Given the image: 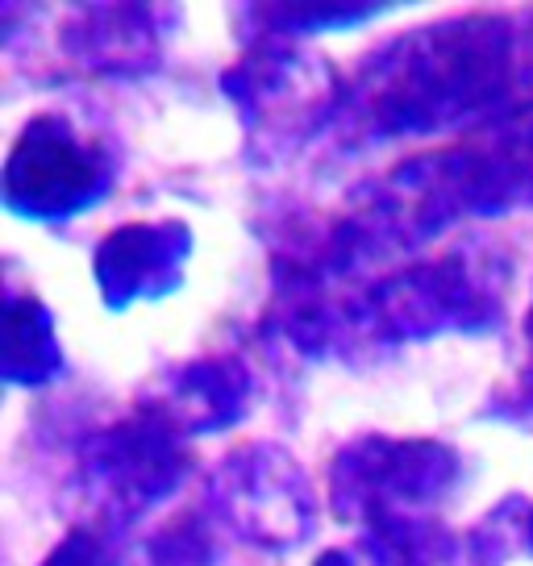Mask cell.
I'll use <instances>...</instances> for the list:
<instances>
[{
  "label": "cell",
  "mask_w": 533,
  "mask_h": 566,
  "mask_svg": "<svg viewBox=\"0 0 533 566\" xmlns=\"http://www.w3.org/2000/svg\"><path fill=\"white\" fill-rule=\"evenodd\" d=\"M192 471L188 438L159 405L134 408L80 446L75 488L88 504L92 525L122 533L150 509L167 504Z\"/></svg>",
  "instance_id": "obj_3"
},
{
  "label": "cell",
  "mask_w": 533,
  "mask_h": 566,
  "mask_svg": "<svg viewBox=\"0 0 533 566\" xmlns=\"http://www.w3.org/2000/svg\"><path fill=\"white\" fill-rule=\"evenodd\" d=\"M391 4H242L238 25H254L259 38H280V42H296L309 34H325V30H351L363 21L379 18Z\"/></svg>",
  "instance_id": "obj_13"
},
{
  "label": "cell",
  "mask_w": 533,
  "mask_h": 566,
  "mask_svg": "<svg viewBox=\"0 0 533 566\" xmlns=\"http://www.w3.org/2000/svg\"><path fill=\"white\" fill-rule=\"evenodd\" d=\"M217 542L196 513L176 516L171 525L150 533L138 549V566H213Z\"/></svg>",
  "instance_id": "obj_14"
},
{
  "label": "cell",
  "mask_w": 533,
  "mask_h": 566,
  "mask_svg": "<svg viewBox=\"0 0 533 566\" xmlns=\"http://www.w3.org/2000/svg\"><path fill=\"white\" fill-rule=\"evenodd\" d=\"M117 163L67 113H38L21 125L4 159V209L25 221L80 217L113 192Z\"/></svg>",
  "instance_id": "obj_5"
},
{
  "label": "cell",
  "mask_w": 533,
  "mask_h": 566,
  "mask_svg": "<svg viewBox=\"0 0 533 566\" xmlns=\"http://www.w3.org/2000/svg\"><path fill=\"white\" fill-rule=\"evenodd\" d=\"M483 525H488V530H492V525H500L497 537L504 542V546H509V542H521V549H525V554H533V504H525L521 513H513V500H509L504 509L497 504V513L488 516Z\"/></svg>",
  "instance_id": "obj_17"
},
{
  "label": "cell",
  "mask_w": 533,
  "mask_h": 566,
  "mask_svg": "<svg viewBox=\"0 0 533 566\" xmlns=\"http://www.w3.org/2000/svg\"><path fill=\"white\" fill-rule=\"evenodd\" d=\"M497 266L483 250H446L438 259L412 263L375 280L363 301V334L384 342H429L442 334H488L504 317Z\"/></svg>",
  "instance_id": "obj_2"
},
{
  "label": "cell",
  "mask_w": 533,
  "mask_h": 566,
  "mask_svg": "<svg viewBox=\"0 0 533 566\" xmlns=\"http://www.w3.org/2000/svg\"><path fill=\"white\" fill-rule=\"evenodd\" d=\"M192 230L167 221H125L101 238L92 254L96 292L108 313H125L129 304L163 301L184 283V266L192 259Z\"/></svg>",
  "instance_id": "obj_8"
},
{
  "label": "cell",
  "mask_w": 533,
  "mask_h": 566,
  "mask_svg": "<svg viewBox=\"0 0 533 566\" xmlns=\"http://www.w3.org/2000/svg\"><path fill=\"white\" fill-rule=\"evenodd\" d=\"M358 554L367 566H500L504 542L488 525L459 533L438 516H400L367 525Z\"/></svg>",
  "instance_id": "obj_11"
},
{
  "label": "cell",
  "mask_w": 533,
  "mask_h": 566,
  "mask_svg": "<svg viewBox=\"0 0 533 566\" xmlns=\"http://www.w3.org/2000/svg\"><path fill=\"white\" fill-rule=\"evenodd\" d=\"M462 483L454 446L433 438H358L330 462V500L338 521L379 525L400 516H433Z\"/></svg>",
  "instance_id": "obj_4"
},
{
  "label": "cell",
  "mask_w": 533,
  "mask_h": 566,
  "mask_svg": "<svg viewBox=\"0 0 533 566\" xmlns=\"http://www.w3.org/2000/svg\"><path fill=\"white\" fill-rule=\"evenodd\" d=\"M525 334H530V346H533V308H530V321H525Z\"/></svg>",
  "instance_id": "obj_19"
},
{
  "label": "cell",
  "mask_w": 533,
  "mask_h": 566,
  "mask_svg": "<svg viewBox=\"0 0 533 566\" xmlns=\"http://www.w3.org/2000/svg\"><path fill=\"white\" fill-rule=\"evenodd\" d=\"M492 417H500V421H509V424H516V429L533 433V367L530 371H521L509 388L500 391Z\"/></svg>",
  "instance_id": "obj_16"
},
{
  "label": "cell",
  "mask_w": 533,
  "mask_h": 566,
  "mask_svg": "<svg viewBox=\"0 0 533 566\" xmlns=\"http://www.w3.org/2000/svg\"><path fill=\"white\" fill-rule=\"evenodd\" d=\"M313 566H355V554L351 549H325Z\"/></svg>",
  "instance_id": "obj_18"
},
{
  "label": "cell",
  "mask_w": 533,
  "mask_h": 566,
  "mask_svg": "<svg viewBox=\"0 0 533 566\" xmlns=\"http://www.w3.org/2000/svg\"><path fill=\"white\" fill-rule=\"evenodd\" d=\"M254 375L238 354H205L184 363L163 379V396L155 405L171 417L184 438L221 433L250 412Z\"/></svg>",
  "instance_id": "obj_9"
},
{
  "label": "cell",
  "mask_w": 533,
  "mask_h": 566,
  "mask_svg": "<svg viewBox=\"0 0 533 566\" xmlns=\"http://www.w3.org/2000/svg\"><path fill=\"white\" fill-rule=\"evenodd\" d=\"M516 80V30L509 18H450L372 54L338 92L334 122L355 138H426L500 108Z\"/></svg>",
  "instance_id": "obj_1"
},
{
  "label": "cell",
  "mask_w": 533,
  "mask_h": 566,
  "mask_svg": "<svg viewBox=\"0 0 533 566\" xmlns=\"http://www.w3.org/2000/svg\"><path fill=\"white\" fill-rule=\"evenodd\" d=\"M209 504L233 537L271 554L304 546L317 533V495L309 475L275 442H247L217 462Z\"/></svg>",
  "instance_id": "obj_6"
},
{
  "label": "cell",
  "mask_w": 533,
  "mask_h": 566,
  "mask_svg": "<svg viewBox=\"0 0 533 566\" xmlns=\"http://www.w3.org/2000/svg\"><path fill=\"white\" fill-rule=\"evenodd\" d=\"M63 51L88 71L138 75L159 63V18L150 4H80L63 25Z\"/></svg>",
  "instance_id": "obj_10"
},
{
  "label": "cell",
  "mask_w": 533,
  "mask_h": 566,
  "mask_svg": "<svg viewBox=\"0 0 533 566\" xmlns=\"http://www.w3.org/2000/svg\"><path fill=\"white\" fill-rule=\"evenodd\" d=\"M122 563V533L80 521L63 533V542L42 558V566H117Z\"/></svg>",
  "instance_id": "obj_15"
},
{
  "label": "cell",
  "mask_w": 533,
  "mask_h": 566,
  "mask_svg": "<svg viewBox=\"0 0 533 566\" xmlns=\"http://www.w3.org/2000/svg\"><path fill=\"white\" fill-rule=\"evenodd\" d=\"M221 88L242 113L254 146H292L321 122H334L338 84L313 54L296 51L280 38H259L247 59L221 75Z\"/></svg>",
  "instance_id": "obj_7"
},
{
  "label": "cell",
  "mask_w": 533,
  "mask_h": 566,
  "mask_svg": "<svg viewBox=\"0 0 533 566\" xmlns=\"http://www.w3.org/2000/svg\"><path fill=\"white\" fill-rule=\"evenodd\" d=\"M67 367L59 334H54L51 308L34 292H13L4 301V358L0 371L9 388H42L59 379Z\"/></svg>",
  "instance_id": "obj_12"
}]
</instances>
